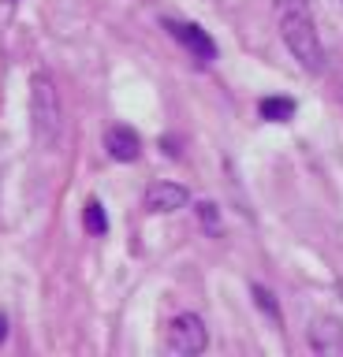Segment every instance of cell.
I'll return each mask as SVG.
<instances>
[{
  "label": "cell",
  "mask_w": 343,
  "mask_h": 357,
  "mask_svg": "<svg viewBox=\"0 0 343 357\" xmlns=\"http://www.w3.org/2000/svg\"><path fill=\"white\" fill-rule=\"evenodd\" d=\"M276 26H280L287 52L298 60L302 71H309V75L325 71V45H321V33L314 26V15H309L306 0H276Z\"/></svg>",
  "instance_id": "obj_1"
},
{
  "label": "cell",
  "mask_w": 343,
  "mask_h": 357,
  "mask_svg": "<svg viewBox=\"0 0 343 357\" xmlns=\"http://www.w3.org/2000/svg\"><path fill=\"white\" fill-rule=\"evenodd\" d=\"M30 127H34V138L41 149H57L64 134V105H60L57 82L45 71L30 78Z\"/></svg>",
  "instance_id": "obj_2"
},
{
  "label": "cell",
  "mask_w": 343,
  "mask_h": 357,
  "mask_svg": "<svg viewBox=\"0 0 343 357\" xmlns=\"http://www.w3.org/2000/svg\"><path fill=\"white\" fill-rule=\"evenodd\" d=\"M209 346V328L198 312H180V317L168 320V331H164V350L175 357H194Z\"/></svg>",
  "instance_id": "obj_3"
},
{
  "label": "cell",
  "mask_w": 343,
  "mask_h": 357,
  "mask_svg": "<svg viewBox=\"0 0 343 357\" xmlns=\"http://www.w3.org/2000/svg\"><path fill=\"white\" fill-rule=\"evenodd\" d=\"M164 26H168V33L175 41L183 45L187 52L194 56L198 63H213L217 56H220V49H217V41L209 38V33L198 26V22H183V19H164Z\"/></svg>",
  "instance_id": "obj_4"
},
{
  "label": "cell",
  "mask_w": 343,
  "mask_h": 357,
  "mask_svg": "<svg viewBox=\"0 0 343 357\" xmlns=\"http://www.w3.org/2000/svg\"><path fill=\"white\" fill-rule=\"evenodd\" d=\"M142 205H146V212H153V216H168V212H180V208L191 205V190L183 183H153L146 190V197H142Z\"/></svg>",
  "instance_id": "obj_5"
},
{
  "label": "cell",
  "mask_w": 343,
  "mask_h": 357,
  "mask_svg": "<svg viewBox=\"0 0 343 357\" xmlns=\"http://www.w3.org/2000/svg\"><path fill=\"white\" fill-rule=\"evenodd\" d=\"M309 350L321 357H343V320L336 317H317L306 331Z\"/></svg>",
  "instance_id": "obj_6"
},
{
  "label": "cell",
  "mask_w": 343,
  "mask_h": 357,
  "mask_svg": "<svg viewBox=\"0 0 343 357\" xmlns=\"http://www.w3.org/2000/svg\"><path fill=\"white\" fill-rule=\"evenodd\" d=\"M105 149H108V156H112L116 164H135L142 156V138H138V130L116 123V127L105 130Z\"/></svg>",
  "instance_id": "obj_7"
},
{
  "label": "cell",
  "mask_w": 343,
  "mask_h": 357,
  "mask_svg": "<svg viewBox=\"0 0 343 357\" xmlns=\"http://www.w3.org/2000/svg\"><path fill=\"white\" fill-rule=\"evenodd\" d=\"M258 116L269 119V123H287L295 116V100L291 97H265L258 105Z\"/></svg>",
  "instance_id": "obj_8"
},
{
  "label": "cell",
  "mask_w": 343,
  "mask_h": 357,
  "mask_svg": "<svg viewBox=\"0 0 343 357\" xmlns=\"http://www.w3.org/2000/svg\"><path fill=\"white\" fill-rule=\"evenodd\" d=\"M82 223H86V231H90V234H97V238H101V234H108V216H105V205H101L97 197L86 201Z\"/></svg>",
  "instance_id": "obj_9"
},
{
  "label": "cell",
  "mask_w": 343,
  "mask_h": 357,
  "mask_svg": "<svg viewBox=\"0 0 343 357\" xmlns=\"http://www.w3.org/2000/svg\"><path fill=\"white\" fill-rule=\"evenodd\" d=\"M254 301H258V309L265 312V317H269L276 328H280L284 324V317H280V305H276V298H272V290H265L261 283H254Z\"/></svg>",
  "instance_id": "obj_10"
},
{
  "label": "cell",
  "mask_w": 343,
  "mask_h": 357,
  "mask_svg": "<svg viewBox=\"0 0 343 357\" xmlns=\"http://www.w3.org/2000/svg\"><path fill=\"white\" fill-rule=\"evenodd\" d=\"M198 216H202V223H205V227L209 231H220V220H217V205H198Z\"/></svg>",
  "instance_id": "obj_11"
},
{
  "label": "cell",
  "mask_w": 343,
  "mask_h": 357,
  "mask_svg": "<svg viewBox=\"0 0 343 357\" xmlns=\"http://www.w3.org/2000/svg\"><path fill=\"white\" fill-rule=\"evenodd\" d=\"M4 339H8V317L0 312V342H4Z\"/></svg>",
  "instance_id": "obj_12"
}]
</instances>
